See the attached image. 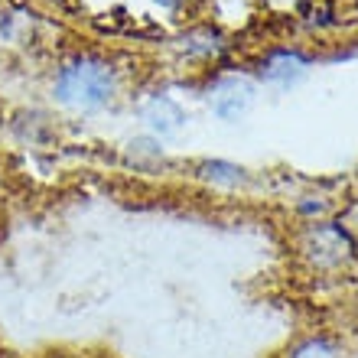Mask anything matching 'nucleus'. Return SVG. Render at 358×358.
I'll return each instance as SVG.
<instances>
[{
	"label": "nucleus",
	"mask_w": 358,
	"mask_h": 358,
	"mask_svg": "<svg viewBox=\"0 0 358 358\" xmlns=\"http://www.w3.org/2000/svg\"><path fill=\"white\" fill-rule=\"evenodd\" d=\"M117 76L101 59H76L56 76V98L76 111H94L114 98Z\"/></svg>",
	"instance_id": "1"
},
{
	"label": "nucleus",
	"mask_w": 358,
	"mask_h": 358,
	"mask_svg": "<svg viewBox=\"0 0 358 358\" xmlns=\"http://www.w3.org/2000/svg\"><path fill=\"white\" fill-rule=\"evenodd\" d=\"M303 251L316 267L329 271V267H342L355 257V241L342 225L329 222V225H316L306 231V241H303Z\"/></svg>",
	"instance_id": "2"
},
{
	"label": "nucleus",
	"mask_w": 358,
	"mask_h": 358,
	"mask_svg": "<svg viewBox=\"0 0 358 358\" xmlns=\"http://www.w3.org/2000/svg\"><path fill=\"white\" fill-rule=\"evenodd\" d=\"M255 98V88L248 85L245 78H222L212 92H208V104H212V111L218 117H225V121H235L241 114L248 111V104Z\"/></svg>",
	"instance_id": "3"
},
{
	"label": "nucleus",
	"mask_w": 358,
	"mask_h": 358,
	"mask_svg": "<svg viewBox=\"0 0 358 358\" xmlns=\"http://www.w3.org/2000/svg\"><path fill=\"white\" fill-rule=\"evenodd\" d=\"M143 121L150 124L157 134H176L182 124H186V114L176 101L170 98H153L147 108H143Z\"/></svg>",
	"instance_id": "4"
},
{
	"label": "nucleus",
	"mask_w": 358,
	"mask_h": 358,
	"mask_svg": "<svg viewBox=\"0 0 358 358\" xmlns=\"http://www.w3.org/2000/svg\"><path fill=\"white\" fill-rule=\"evenodd\" d=\"M303 69H306V59L293 56V52H273L264 62V76L277 78V82H290V78L303 76Z\"/></svg>",
	"instance_id": "5"
},
{
	"label": "nucleus",
	"mask_w": 358,
	"mask_h": 358,
	"mask_svg": "<svg viewBox=\"0 0 358 358\" xmlns=\"http://www.w3.org/2000/svg\"><path fill=\"white\" fill-rule=\"evenodd\" d=\"M287 358H339V349H336L329 339H306Z\"/></svg>",
	"instance_id": "6"
},
{
	"label": "nucleus",
	"mask_w": 358,
	"mask_h": 358,
	"mask_svg": "<svg viewBox=\"0 0 358 358\" xmlns=\"http://www.w3.org/2000/svg\"><path fill=\"white\" fill-rule=\"evenodd\" d=\"M202 173H206L208 179H215V182H228V186H235L238 179H241V170L238 166H231V163H206L202 166Z\"/></svg>",
	"instance_id": "7"
},
{
	"label": "nucleus",
	"mask_w": 358,
	"mask_h": 358,
	"mask_svg": "<svg viewBox=\"0 0 358 358\" xmlns=\"http://www.w3.org/2000/svg\"><path fill=\"white\" fill-rule=\"evenodd\" d=\"M163 3H176V0H163Z\"/></svg>",
	"instance_id": "8"
}]
</instances>
